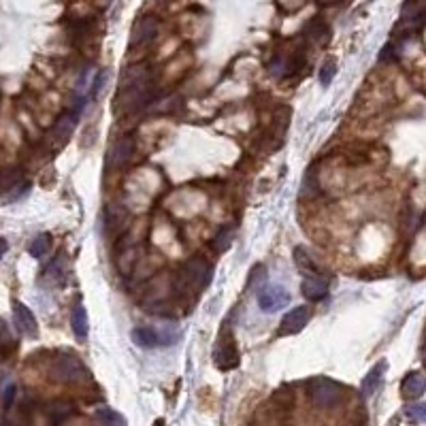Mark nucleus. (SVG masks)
I'll list each match as a JSON object with an SVG mask.
<instances>
[{"instance_id":"obj_15","label":"nucleus","mask_w":426,"mask_h":426,"mask_svg":"<svg viewBox=\"0 0 426 426\" xmlns=\"http://www.w3.org/2000/svg\"><path fill=\"white\" fill-rule=\"evenodd\" d=\"M50 250H52V237L47 233H41L30 243V256H34V258H43Z\"/></svg>"},{"instance_id":"obj_6","label":"nucleus","mask_w":426,"mask_h":426,"mask_svg":"<svg viewBox=\"0 0 426 426\" xmlns=\"http://www.w3.org/2000/svg\"><path fill=\"white\" fill-rule=\"evenodd\" d=\"M213 363L222 369V371H231L239 367V352L235 345V339L231 337H222L213 350Z\"/></svg>"},{"instance_id":"obj_25","label":"nucleus","mask_w":426,"mask_h":426,"mask_svg":"<svg viewBox=\"0 0 426 426\" xmlns=\"http://www.w3.org/2000/svg\"><path fill=\"white\" fill-rule=\"evenodd\" d=\"M13 398H15V386L9 384L7 390H5V396H3V405H5V409H9V407L13 405Z\"/></svg>"},{"instance_id":"obj_3","label":"nucleus","mask_w":426,"mask_h":426,"mask_svg":"<svg viewBox=\"0 0 426 426\" xmlns=\"http://www.w3.org/2000/svg\"><path fill=\"white\" fill-rule=\"evenodd\" d=\"M184 277H186L188 286H192L194 290H205L211 284L213 266L203 256H194L184 264Z\"/></svg>"},{"instance_id":"obj_2","label":"nucleus","mask_w":426,"mask_h":426,"mask_svg":"<svg viewBox=\"0 0 426 426\" xmlns=\"http://www.w3.org/2000/svg\"><path fill=\"white\" fill-rule=\"evenodd\" d=\"M309 392H311V401L322 409L334 407L343 396V388L337 382H332V379H326V377H320L316 382H311Z\"/></svg>"},{"instance_id":"obj_22","label":"nucleus","mask_w":426,"mask_h":426,"mask_svg":"<svg viewBox=\"0 0 426 426\" xmlns=\"http://www.w3.org/2000/svg\"><path fill=\"white\" fill-rule=\"evenodd\" d=\"M334 73H337V66H334L332 60H326L324 66L320 69V81H322V85H328V83L334 79Z\"/></svg>"},{"instance_id":"obj_17","label":"nucleus","mask_w":426,"mask_h":426,"mask_svg":"<svg viewBox=\"0 0 426 426\" xmlns=\"http://www.w3.org/2000/svg\"><path fill=\"white\" fill-rule=\"evenodd\" d=\"M73 128H75V114H71V116H64L56 126H54V137H58V141H66L71 137V132H73Z\"/></svg>"},{"instance_id":"obj_24","label":"nucleus","mask_w":426,"mask_h":426,"mask_svg":"<svg viewBox=\"0 0 426 426\" xmlns=\"http://www.w3.org/2000/svg\"><path fill=\"white\" fill-rule=\"evenodd\" d=\"M17 184V173L13 171H7V173H3L0 175V188H11V186H15Z\"/></svg>"},{"instance_id":"obj_18","label":"nucleus","mask_w":426,"mask_h":426,"mask_svg":"<svg viewBox=\"0 0 426 426\" xmlns=\"http://www.w3.org/2000/svg\"><path fill=\"white\" fill-rule=\"evenodd\" d=\"M96 418H98L105 426H126V420H124L118 412L109 409V407L96 409Z\"/></svg>"},{"instance_id":"obj_11","label":"nucleus","mask_w":426,"mask_h":426,"mask_svg":"<svg viewBox=\"0 0 426 426\" xmlns=\"http://www.w3.org/2000/svg\"><path fill=\"white\" fill-rule=\"evenodd\" d=\"M301 292L307 301H324L328 297V284L318 277V275H313V277H305L303 284H301Z\"/></svg>"},{"instance_id":"obj_27","label":"nucleus","mask_w":426,"mask_h":426,"mask_svg":"<svg viewBox=\"0 0 426 426\" xmlns=\"http://www.w3.org/2000/svg\"><path fill=\"white\" fill-rule=\"evenodd\" d=\"M424 361H426V345H424Z\"/></svg>"},{"instance_id":"obj_5","label":"nucleus","mask_w":426,"mask_h":426,"mask_svg":"<svg viewBox=\"0 0 426 426\" xmlns=\"http://www.w3.org/2000/svg\"><path fill=\"white\" fill-rule=\"evenodd\" d=\"M290 303V292L279 284H264L258 292V305L266 313H277Z\"/></svg>"},{"instance_id":"obj_16","label":"nucleus","mask_w":426,"mask_h":426,"mask_svg":"<svg viewBox=\"0 0 426 426\" xmlns=\"http://www.w3.org/2000/svg\"><path fill=\"white\" fill-rule=\"evenodd\" d=\"M295 262H297V266L301 268V271H305V273H313V275L320 273V266L309 258L307 250H303V248L295 250Z\"/></svg>"},{"instance_id":"obj_20","label":"nucleus","mask_w":426,"mask_h":426,"mask_svg":"<svg viewBox=\"0 0 426 426\" xmlns=\"http://www.w3.org/2000/svg\"><path fill=\"white\" fill-rule=\"evenodd\" d=\"M231 241H233V231L231 228H222L217 233V237L213 239V248L217 252H226L231 248Z\"/></svg>"},{"instance_id":"obj_19","label":"nucleus","mask_w":426,"mask_h":426,"mask_svg":"<svg viewBox=\"0 0 426 426\" xmlns=\"http://www.w3.org/2000/svg\"><path fill=\"white\" fill-rule=\"evenodd\" d=\"M266 266H262V264H256L252 271H250V277H248V286L250 288H260V286H264L266 284Z\"/></svg>"},{"instance_id":"obj_23","label":"nucleus","mask_w":426,"mask_h":426,"mask_svg":"<svg viewBox=\"0 0 426 426\" xmlns=\"http://www.w3.org/2000/svg\"><path fill=\"white\" fill-rule=\"evenodd\" d=\"M69 414H71V405H66V403H64V405H62V403H56V405L50 409V416H52L54 424H60Z\"/></svg>"},{"instance_id":"obj_9","label":"nucleus","mask_w":426,"mask_h":426,"mask_svg":"<svg viewBox=\"0 0 426 426\" xmlns=\"http://www.w3.org/2000/svg\"><path fill=\"white\" fill-rule=\"evenodd\" d=\"M13 318H15V324L17 328L28 334V337H36V332H39V324H36V318H34V313L26 307V305H21L19 301L13 303Z\"/></svg>"},{"instance_id":"obj_4","label":"nucleus","mask_w":426,"mask_h":426,"mask_svg":"<svg viewBox=\"0 0 426 426\" xmlns=\"http://www.w3.org/2000/svg\"><path fill=\"white\" fill-rule=\"evenodd\" d=\"M179 339L177 330H156L151 326H139L132 330V341L141 348H158V345H171Z\"/></svg>"},{"instance_id":"obj_21","label":"nucleus","mask_w":426,"mask_h":426,"mask_svg":"<svg viewBox=\"0 0 426 426\" xmlns=\"http://www.w3.org/2000/svg\"><path fill=\"white\" fill-rule=\"evenodd\" d=\"M407 418H412L414 422H424L426 424V403H414L405 409Z\"/></svg>"},{"instance_id":"obj_12","label":"nucleus","mask_w":426,"mask_h":426,"mask_svg":"<svg viewBox=\"0 0 426 426\" xmlns=\"http://www.w3.org/2000/svg\"><path fill=\"white\" fill-rule=\"evenodd\" d=\"M134 151V141L130 137H122L114 143V149H111L109 153V160H111V167H116V169H122L128 160H130V156Z\"/></svg>"},{"instance_id":"obj_8","label":"nucleus","mask_w":426,"mask_h":426,"mask_svg":"<svg viewBox=\"0 0 426 426\" xmlns=\"http://www.w3.org/2000/svg\"><path fill=\"white\" fill-rule=\"evenodd\" d=\"M156 32H158V19L147 15V17H141L137 24H134L132 28V36H130V43H132V47H137V45H145L149 43Z\"/></svg>"},{"instance_id":"obj_26","label":"nucleus","mask_w":426,"mask_h":426,"mask_svg":"<svg viewBox=\"0 0 426 426\" xmlns=\"http://www.w3.org/2000/svg\"><path fill=\"white\" fill-rule=\"evenodd\" d=\"M7 248H9L7 241H5V239H0V258H3V256L7 254Z\"/></svg>"},{"instance_id":"obj_13","label":"nucleus","mask_w":426,"mask_h":426,"mask_svg":"<svg viewBox=\"0 0 426 426\" xmlns=\"http://www.w3.org/2000/svg\"><path fill=\"white\" fill-rule=\"evenodd\" d=\"M386 369H388V363H386V361H379V363L367 373V377L363 379V386H361V390H363L365 396L375 394V390L382 386V379H384Z\"/></svg>"},{"instance_id":"obj_1","label":"nucleus","mask_w":426,"mask_h":426,"mask_svg":"<svg viewBox=\"0 0 426 426\" xmlns=\"http://www.w3.org/2000/svg\"><path fill=\"white\" fill-rule=\"evenodd\" d=\"M52 371H54L56 379H60V382H66V384H75V382H81L83 377H87L85 365L79 361L77 356H73L69 352H62V354H58L54 358Z\"/></svg>"},{"instance_id":"obj_14","label":"nucleus","mask_w":426,"mask_h":426,"mask_svg":"<svg viewBox=\"0 0 426 426\" xmlns=\"http://www.w3.org/2000/svg\"><path fill=\"white\" fill-rule=\"evenodd\" d=\"M71 326H73V332L79 341H85L87 339V332H89V322H87V311L81 303H77L73 307V313H71Z\"/></svg>"},{"instance_id":"obj_7","label":"nucleus","mask_w":426,"mask_h":426,"mask_svg":"<svg viewBox=\"0 0 426 426\" xmlns=\"http://www.w3.org/2000/svg\"><path fill=\"white\" fill-rule=\"evenodd\" d=\"M309 309L307 307H295L290 309L286 316L281 318V324H279V334H284V337H290V334H297L301 332L307 322H309Z\"/></svg>"},{"instance_id":"obj_10","label":"nucleus","mask_w":426,"mask_h":426,"mask_svg":"<svg viewBox=\"0 0 426 426\" xmlns=\"http://www.w3.org/2000/svg\"><path fill=\"white\" fill-rule=\"evenodd\" d=\"M424 392H426V375H422L418 371L405 375V379H403V384H401L403 398L414 401V398H420Z\"/></svg>"}]
</instances>
